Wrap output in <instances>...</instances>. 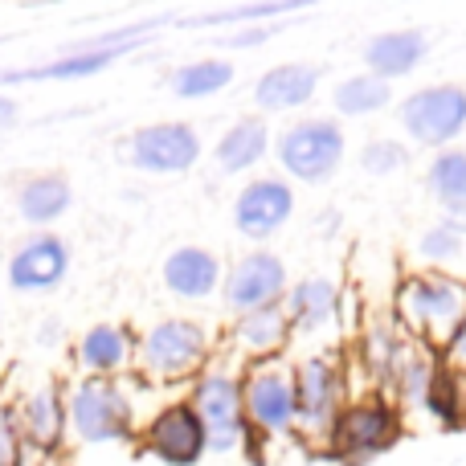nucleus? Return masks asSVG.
I'll return each instance as SVG.
<instances>
[{
	"label": "nucleus",
	"instance_id": "f257e3e1",
	"mask_svg": "<svg viewBox=\"0 0 466 466\" xmlns=\"http://www.w3.org/2000/svg\"><path fill=\"white\" fill-rule=\"evenodd\" d=\"M70 438L82 446H115L136 438V401L115 377H78L66 389Z\"/></svg>",
	"mask_w": 466,
	"mask_h": 466
},
{
	"label": "nucleus",
	"instance_id": "f03ea898",
	"mask_svg": "<svg viewBox=\"0 0 466 466\" xmlns=\"http://www.w3.org/2000/svg\"><path fill=\"white\" fill-rule=\"evenodd\" d=\"M405 434V421H401V410H397L389 397L380 393H369V397H356L348 401L344 410L336 413L328 438L331 446V459H339L344 466H364L380 454H389Z\"/></svg>",
	"mask_w": 466,
	"mask_h": 466
},
{
	"label": "nucleus",
	"instance_id": "7ed1b4c3",
	"mask_svg": "<svg viewBox=\"0 0 466 466\" xmlns=\"http://www.w3.org/2000/svg\"><path fill=\"white\" fill-rule=\"evenodd\" d=\"M205 360H209V331L185 315L152 323L136 344V364L152 380H185Z\"/></svg>",
	"mask_w": 466,
	"mask_h": 466
},
{
	"label": "nucleus",
	"instance_id": "20e7f679",
	"mask_svg": "<svg viewBox=\"0 0 466 466\" xmlns=\"http://www.w3.org/2000/svg\"><path fill=\"white\" fill-rule=\"evenodd\" d=\"M188 405L197 410V418L205 421V438H209L213 454L241 451L246 438V405H241V380L226 369H205L197 372Z\"/></svg>",
	"mask_w": 466,
	"mask_h": 466
},
{
	"label": "nucleus",
	"instance_id": "39448f33",
	"mask_svg": "<svg viewBox=\"0 0 466 466\" xmlns=\"http://www.w3.org/2000/svg\"><path fill=\"white\" fill-rule=\"evenodd\" d=\"M279 164L287 177L303 180V185H323L328 177H336L339 160H344V131L331 119H303L290 123L274 144Z\"/></svg>",
	"mask_w": 466,
	"mask_h": 466
},
{
	"label": "nucleus",
	"instance_id": "423d86ee",
	"mask_svg": "<svg viewBox=\"0 0 466 466\" xmlns=\"http://www.w3.org/2000/svg\"><path fill=\"white\" fill-rule=\"evenodd\" d=\"M123 160L139 172L156 177H177L201 160V136L193 123H144L127 136Z\"/></svg>",
	"mask_w": 466,
	"mask_h": 466
},
{
	"label": "nucleus",
	"instance_id": "0eeeda50",
	"mask_svg": "<svg viewBox=\"0 0 466 466\" xmlns=\"http://www.w3.org/2000/svg\"><path fill=\"white\" fill-rule=\"evenodd\" d=\"M401 127L426 147L454 144L466 131V86L442 82V86L413 90L401 103Z\"/></svg>",
	"mask_w": 466,
	"mask_h": 466
},
{
	"label": "nucleus",
	"instance_id": "6e6552de",
	"mask_svg": "<svg viewBox=\"0 0 466 466\" xmlns=\"http://www.w3.org/2000/svg\"><path fill=\"white\" fill-rule=\"evenodd\" d=\"M144 454H152L164 466H197L209 454V438H205V421L188 401H168L147 418L144 434Z\"/></svg>",
	"mask_w": 466,
	"mask_h": 466
},
{
	"label": "nucleus",
	"instance_id": "1a4fd4ad",
	"mask_svg": "<svg viewBox=\"0 0 466 466\" xmlns=\"http://www.w3.org/2000/svg\"><path fill=\"white\" fill-rule=\"evenodd\" d=\"M70 262H74L70 241L49 229H37L13 246V254L5 262V279L21 295H49V290H57L66 282Z\"/></svg>",
	"mask_w": 466,
	"mask_h": 466
},
{
	"label": "nucleus",
	"instance_id": "9d476101",
	"mask_svg": "<svg viewBox=\"0 0 466 466\" xmlns=\"http://www.w3.org/2000/svg\"><path fill=\"white\" fill-rule=\"evenodd\" d=\"M246 426L262 438H282L295 430V377L279 364H258L241 377Z\"/></svg>",
	"mask_w": 466,
	"mask_h": 466
},
{
	"label": "nucleus",
	"instance_id": "9b49d317",
	"mask_svg": "<svg viewBox=\"0 0 466 466\" xmlns=\"http://www.w3.org/2000/svg\"><path fill=\"white\" fill-rule=\"evenodd\" d=\"M287 290H290L287 266H282V258L270 254V249L241 254L226 270V279H221V295H226V307L233 315L279 307L282 299H287Z\"/></svg>",
	"mask_w": 466,
	"mask_h": 466
},
{
	"label": "nucleus",
	"instance_id": "f8f14e48",
	"mask_svg": "<svg viewBox=\"0 0 466 466\" xmlns=\"http://www.w3.org/2000/svg\"><path fill=\"white\" fill-rule=\"evenodd\" d=\"M295 426L307 434H328L344 410V369L328 356H307L295 372Z\"/></svg>",
	"mask_w": 466,
	"mask_h": 466
},
{
	"label": "nucleus",
	"instance_id": "ddd939ff",
	"mask_svg": "<svg viewBox=\"0 0 466 466\" xmlns=\"http://www.w3.org/2000/svg\"><path fill=\"white\" fill-rule=\"evenodd\" d=\"M401 311L426 336H446L466 319V282L446 274H421L401 287Z\"/></svg>",
	"mask_w": 466,
	"mask_h": 466
},
{
	"label": "nucleus",
	"instance_id": "4468645a",
	"mask_svg": "<svg viewBox=\"0 0 466 466\" xmlns=\"http://www.w3.org/2000/svg\"><path fill=\"white\" fill-rule=\"evenodd\" d=\"M290 213H295V188L282 177H258L233 201V226L241 238L266 241L287 226Z\"/></svg>",
	"mask_w": 466,
	"mask_h": 466
},
{
	"label": "nucleus",
	"instance_id": "2eb2a0df",
	"mask_svg": "<svg viewBox=\"0 0 466 466\" xmlns=\"http://www.w3.org/2000/svg\"><path fill=\"white\" fill-rule=\"evenodd\" d=\"M16 421H21L25 446H29L33 454L54 459V454L66 446V438H70L66 389L57 385V380H46V385H37L33 393H25L21 405H16Z\"/></svg>",
	"mask_w": 466,
	"mask_h": 466
},
{
	"label": "nucleus",
	"instance_id": "dca6fc26",
	"mask_svg": "<svg viewBox=\"0 0 466 466\" xmlns=\"http://www.w3.org/2000/svg\"><path fill=\"white\" fill-rule=\"evenodd\" d=\"M164 287L172 290L177 299H188V303H205L221 290V258L205 246H177L160 266Z\"/></svg>",
	"mask_w": 466,
	"mask_h": 466
},
{
	"label": "nucleus",
	"instance_id": "f3484780",
	"mask_svg": "<svg viewBox=\"0 0 466 466\" xmlns=\"http://www.w3.org/2000/svg\"><path fill=\"white\" fill-rule=\"evenodd\" d=\"M136 331L127 323H95L74 344V364L82 377H119L136 360Z\"/></svg>",
	"mask_w": 466,
	"mask_h": 466
},
{
	"label": "nucleus",
	"instance_id": "a211bd4d",
	"mask_svg": "<svg viewBox=\"0 0 466 466\" xmlns=\"http://www.w3.org/2000/svg\"><path fill=\"white\" fill-rule=\"evenodd\" d=\"M16 218L33 229H46L62 218L66 209L74 205V188L66 172H33L16 185Z\"/></svg>",
	"mask_w": 466,
	"mask_h": 466
},
{
	"label": "nucleus",
	"instance_id": "6ab92c4d",
	"mask_svg": "<svg viewBox=\"0 0 466 466\" xmlns=\"http://www.w3.org/2000/svg\"><path fill=\"white\" fill-rule=\"evenodd\" d=\"M315 86H319V66L282 62V66H270L254 82V103L262 111H295V106L311 103Z\"/></svg>",
	"mask_w": 466,
	"mask_h": 466
},
{
	"label": "nucleus",
	"instance_id": "aec40b11",
	"mask_svg": "<svg viewBox=\"0 0 466 466\" xmlns=\"http://www.w3.org/2000/svg\"><path fill=\"white\" fill-rule=\"evenodd\" d=\"M426 49H430V41H426L421 29H389V33L369 37V46H364V62H369V74L393 82V78H405V74L418 70L421 57H426Z\"/></svg>",
	"mask_w": 466,
	"mask_h": 466
},
{
	"label": "nucleus",
	"instance_id": "412c9836",
	"mask_svg": "<svg viewBox=\"0 0 466 466\" xmlns=\"http://www.w3.org/2000/svg\"><path fill=\"white\" fill-rule=\"evenodd\" d=\"M336 307H339V290L331 279H303L287 290V299H282V311H287V319L295 331L328 328Z\"/></svg>",
	"mask_w": 466,
	"mask_h": 466
},
{
	"label": "nucleus",
	"instance_id": "4be33fe9",
	"mask_svg": "<svg viewBox=\"0 0 466 466\" xmlns=\"http://www.w3.org/2000/svg\"><path fill=\"white\" fill-rule=\"evenodd\" d=\"M266 152H270V127L258 115H246V119H238L218 139V152L213 156H218L221 172H249L266 160Z\"/></svg>",
	"mask_w": 466,
	"mask_h": 466
},
{
	"label": "nucleus",
	"instance_id": "5701e85b",
	"mask_svg": "<svg viewBox=\"0 0 466 466\" xmlns=\"http://www.w3.org/2000/svg\"><path fill=\"white\" fill-rule=\"evenodd\" d=\"M426 188L451 218H466V152L462 147H446L430 160Z\"/></svg>",
	"mask_w": 466,
	"mask_h": 466
},
{
	"label": "nucleus",
	"instance_id": "b1692460",
	"mask_svg": "<svg viewBox=\"0 0 466 466\" xmlns=\"http://www.w3.org/2000/svg\"><path fill=\"white\" fill-rule=\"evenodd\" d=\"M287 336H290V319H287V311H282V303L262 307V311H246V315H238V323H233L238 348H246V352H254V356L279 352V348L287 344Z\"/></svg>",
	"mask_w": 466,
	"mask_h": 466
},
{
	"label": "nucleus",
	"instance_id": "393cba45",
	"mask_svg": "<svg viewBox=\"0 0 466 466\" xmlns=\"http://www.w3.org/2000/svg\"><path fill=\"white\" fill-rule=\"evenodd\" d=\"M233 82V62L226 57H197V62H185L172 70L168 86L177 98H209L221 95Z\"/></svg>",
	"mask_w": 466,
	"mask_h": 466
},
{
	"label": "nucleus",
	"instance_id": "a878e982",
	"mask_svg": "<svg viewBox=\"0 0 466 466\" xmlns=\"http://www.w3.org/2000/svg\"><path fill=\"white\" fill-rule=\"evenodd\" d=\"M421 410L430 413L434 421H442L446 430H459L466 426V385H462V372L454 369H434V380H430V393Z\"/></svg>",
	"mask_w": 466,
	"mask_h": 466
},
{
	"label": "nucleus",
	"instance_id": "bb28decb",
	"mask_svg": "<svg viewBox=\"0 0 466 466\" xmlns=\"http://www.w3.org/2000/svg\"><path fill=\"white\" fill-rule=\"evenodd\" d=\"M389 103H393V86L385 78H377V74H352L331 95V106L339 115H372V111H385Z\"/></svg>",
	"mask_w": 466,
	"mask_h": 466
},
{
	"label": "nucleus",
	"instance_id": "cd10ccee",
	"mask_svg": "<svg viewBox=\"0 0 466 466\" xmlns=\"http://www.w3.org/2000/svg\"><path fill=\"white\" fill-rule=\"evenodd\" d=\"M462 238H466V218H446V221H438L434 229L421 233L418 254L426 258V262H451V258L462 254Z\"/></svg>",
	"mask_w": 466,
	"mask_h": 466
},
{
	"label": "nucleus",
	"instance_id": "c85d7f7f",
	"mask_svg": "<svg viewBox=\"0 0 466 466\" xmlns=\"http://www.w3.org/2000/svg\"><path fill=\"white\" fill-rule=\"evenodd\" d=\"M434 369H438V364L426 360V356H413V352L405 356L401 369L393 372V385H397V393H401L405 405H413V410H421V405H426V393H430V380H434Z\"/></svg>",
	"mask_w": 466,
	"mask_h": 466
},
{
	"label": "nucleus",
	"instance_id": "c756f323",
	"mask_svg": "<svg viewBox=\"0 0 466 466\" xmlns=\"http://www.w3.org/2000/svg\"><path fill=\"white\" fill-rule=\"evenodd\" d=\"M0 466H29V446H25L13 401H0Z\"/></svg>",
	"mask_w": 466,
	"mask_h": 466
},
{
	"label": "nucleus",
	"instance_id": "7c9ffc66",
	"mask_svg": "<svg viewBox=\"0 0 466 466\" xmlns=\"http://www.w3.org/2000/svg\"><path fill=\"white\" fill-rule=\"evenodd\" d=\"M405 160H410V156H405V147L397 144V139H372V144H364V152H360L364 172H372V177L397 172Z\"/></svg>",
	"mask_w": 466,
	"mask_h": 466
},
{
	"label": "nucleus",
	"instance_id": "2f4dec72",
	"mask_svg": "<svg viewBox=\"0 0 466 466\" xmlns=\"http://www.w3.org/2000/svg\"><path fill=\"white\" fill-rule=\"evenodd\" d=\"M279 29V25H254V29H238V33H229L226 37V46L229 49H246V46H262L270 33Z\"/></svg>",
	"mask_w": 466,
	"mask_h": 466
},
{
	"label": "nucleus",
	"instance_id": "473e14b6",
	"mask_svg": "<svg viewBox=\"0 0 466 466\" xmlns=\"http://www.w3.org/2000/svg\"><path fill=\"white\" fill-rule=\"evenodd\" d=\"M451 356H454V360H459L462 369H466V319L451 331Z\"/></svg>",
	"mask_w": 466,
	"mask_h": 466
},
{
	"label": "nucleus",
	"instance_id": "72a5a7b5",
	"mask_svg": "<svg viewBox=\"0 0 466 466\" xmlns=\"http://www.w3.org/2000/svg\"><path fill=\"white\" fill-rule=\"evenodd\" d=\"M16 115H21V106H16V98L0 95V127H13Z\"/></svg>",
	"mask_w": 466,
	"mask_h": 466
},
{
	"label": "nucleus",
	"instance_id": "f704fd0d",
	"mask_svg": "<svg viewBox=\"0 0 466 466\" xmlns=\"http://www.w3.org/2000/svg\"><path fill=\"white\" fill-rule=\"evenodd\" d=\"M37 339H41L46 348H54L57 339H62V323H57V319H46V323H41V331H37Z\"/></svg>",
	"mask_w": 466,
	"mask_h": 466
},
{
	"label": "nucleus",
	"instance_id": "c9c22d12",
	"mask_svg": "<svg viewBox=\"0 0 466 466\" xmlns=\"http://www.w3.org/2000/svg\"><path fill=\"white\" fill-rule=\"evenodd\" d=\"M0 319H5V307H0Z\"/></svg>",
	"mask_w": 466,
	"mask_h": 466
}]
</instances>
